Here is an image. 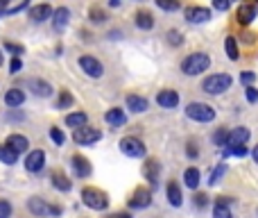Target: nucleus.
<instances>
[{
	"label": "nucleus",
	"instance_id": "34",
	"mask_svg": "<svg viewBox=\"0 0 258 218\" xmlns=\"http://www.w3.org/2000/svg\"><path fill=\"white\" fill-rule=\"evenodd\" d=\"M229 154H233V157H244V154H247V148H244V145H226L224 157H229Z\"/></svg>",
	"mask_w": 258,
	"mask_h": 218
},
{
	"label": "nucleus",
	"instance_id": "46",
	"mask_svg": "<svg viewBox=\"0 0 258 218\" xmlns=\"http://www.w3.org/2000/svg\"><path fill=\"white\" fill-rule=\"evenodd\" d=\"M213 7H215L217 12H226V9L231 7V0H213Z\"/></svg>",
	"mask_w": 258,
	"mask_h": 218
},
{
	"label": "nucleus",
	"instance_id": "52",
	"mask_svg": "<svg viewBox=\"0 0 258 218\" xmlns=\"http://www.w3.org/2000/svg\"><path fill=\"white\" fill-rule=\"evenodd\" d=\"M3 62H5V57H3V50H0V66H3Z\"/></svg>",
	"mask_w": 258,
	"mask_h": 218
},
{
	"label": "nucleus",
	"instance_id": "33",
	"mask_svg": "<svg viewBox=\"0 0 258 218\" xmlns=\"http://www.w3.org/2000/svg\"><path fill=\"white\" fill-rule=\"evenodd\" d=\"M156 3L158 9H163V12H177V9L181 7L179 0H154Z\"/></svg>",
	"mask_w": 258,
	"mask_h": 218
},
{
	"label": "nucleus",
	"instance_id": "14",
	"mask_svg": "<svg viewBox=\"0 0 258 218\" xmlns=\"http://www.w3.org/2000/svg\"><path fill=\"white\" fill-rule=\"evenodd\" d=\"M184 16H186L188 23H206L208 18H211V9H206V7H186Z\"/></svg>",
	"mask_w": 258,
	"mask_h": 218
},
{
	"label": "nucleus",
	"instance_id": "3",
	"mask_svg": "<svg viewBox=\"0 0 258 218\" xmlns=\"http://www.w3.org/2000/svg\"><path fill=\"white\" fill-rule=\"evenodd\" d=\"M81 202H84L86 207L95 209V211H102V209L109 207V195L104 193V191L95 189V186H84V189H81Z\"/></svg>",
	"mask_w": 258,
	"mask_h": 218
},
{
	"label": "nucleus",
	"instance_id": "32",
	"mask_svg": "<svg viewBox=\"0 0 258 218\" xmlns=\"http://www.w3.org/2000/svg\"><path fill=\"white\" fill-rule=\"evenodd\" d=\"M224 173H226V164L222 161V164H217L215 166V171L211 173V177H208V184L211 186H215V184H220V180L224 177Z\"/></svg>",
	"mask_w": 258,
	"mask_h": 218
},
{
	"label": "nucleus",
	"instance_id": "6",
	"mask_svg": "<svg viewBox=\"0 0 258 218\" xmlns=\"http://www.w3.org/2000/svg\"><path fill=\"white\" fill-rule=\"evenodd\" d=\"M27 209H30L34 216H59V213H61V209L48 204L43 198H30L27 200Z\"/></svg>",
	"mask_w": 258,
	"mask_h": 218
},
{
	"label": "nucleus",
	"instance_id": "37",
	"mask_svg": "<svg viewBox=\"0 0 258 218\" xmlns=\"http://www.w3.org/2000/svg\"><path fill=\"white\" fill-rule=\"evenodd\" d=\"M167 43L170 45H181L184 43V34H181L179 30H170L167 32Z\"/></svg>",
	"mask_w": 258,
	"mask_h": 218
},
{
	"label": "nucleus",
	"instance_id": "44",
	"mask_svg": "<svg viewBox=\"0 0 258 218\" xmlns=\"http://www.w3.org/2000/svg\"><path fill=\"white\" fill-rule=\"evenodd\" d=\"M23 68V62H21V57H12V62H9V73H18Z\"/></svg>",
	"mask_w": 258,
	"mask_h": 218
},
{
	"label": "nucleus",
	"instance_id": "38",
	"mask_svg": "<svg viewBox=\"0 0 258 218\" xmlns=\"http://www.w3.org/2000/svg\"><path fill=\"white\" fill-rule=\"evenodd\" d=\"M89 18L93 23H102V21H107V14H104V9H100V7H93L89 12Z\"/></svg>",
	"mask_w": 258,
	"mask_h": 218
},
{
	"label": "nucleus",
	"instance_id": "15",
	"mask_svg": "<svg viewBox=\"0 0 258 218\" xmlns=\"http://www.w3.org/2000/svg\"><path fill=\"white\" fill-rule=\"evenodd\" d=\"M143 175L149 184H158V175H161V164L156 159H147L143 164Z\"/></svg>",
	"mask_w": 258,
	"mask_h": 218
},
{
	"label": "nucleus",
	"instance_id": "25",
	"mask_svg": "<svg viewBox=\"0 0 258 218\" xmlns=\"http://www.w3.org/2000/svg\"><path fill=\"white\" fill-rule=\"evenodd\" d=\"M7 145H9L12 150H16L18 154H21V152H25V150H27L30 141H27L23 134H9V136H7Z\"/></svg>",
	"mask_w": 258,
	"mask_h": 218
},
{
	"label": "nucleus",
	"instance_id": "53",
	"mask_svg": "<svg viewBox=\"0 0 258 218\" xmlns=\"http://www.w3.org/2000/svg\"><path fill=\"white\" fill-rule=\"evenodd\" d=\"M256 3H258V0H256Z\"/></svg>",
	"mask_w": 258,
	"mask_h": 218
},
{
	"label": "nucleus",
	"instance_id": "41",
	"mask_svg": "<svg viewBox=\"0 0 258 218\" xmlns=\"http://www.w3.org/2000/svg\"><path fill=\"white\" fill-rule=\"evenodd\" d=\"M5 48H7L9 52L14 54V57H21V54L25 52V48H23V45H18V43H12V41H7V43H5Z\"/></svg>",
	"mask_w": 258,
	"mask_h": 218
},
{
	"label": "nucleus",
	"instance_id": "4",
	"mask_svg": "<svg viewBox=\"0 0 258 218\" xmlns=\"http://www.w3.org/2000/svg\"><path fill=\"white\" fill-rule=\"evenodd\" d=\"M186 116L195 123H211L215 118V109L206 102H190L186 107Z\"/></svg>",
	"mask_w": 258,
	"mask_h": 218
},
{
	"label": "nucleus",
	"instance_id": "5",
	"mask_svg": "<svg viewBox=\"0 0 258 218\" xmlns=\"http://www.w3.org/2000/svg\"><path fill=\"white\" fill-rule=\"evenodd\" d=\"M118 145H120V152L127 154V157H131V159L145 157V143L140 139H136V136H125Z\"/></svg>",
	"mask_w": 258,
	"mask_h": 218
},
{
	"label": "nucleus",
	"instance_id": "39",
	"mask_svg": "<svg viewBox=\"0 0 258 218\" xmlns=\"http://www.w3.org/2000/svg\"><path fill=\"white\" fill-rule=\"evenodd\" d=\"M50 139L54 141V145H63L66 136H63V132L59 130V127H50Z\"/></svg>",
	"mask_w": 258,
	"mask_h": 218
},
{
	"label": "nucleus",
	"instance_id": "17",
	"mask_svg": "<svg viewBox=\"0 0 258 218\" xmlns=\"http://www.w3.org/2000/svg\"><path fill=\"white\" fill-rule=\"evenodd\" d=\"M249 136H251V132H249V127H233L229 134V145H244L249 141Z\"/></svg>",
	"mask_w": 258,
	"mask_h": 218
},
{
	"label": "nucleus",
	"instance_id": "1",
	"mask_svg": "<svg viewBox=\"0 0 258 218\" xmlns=\"http://www.w3.org/2000/svg\"><path fill=\"white\" fill-rule=\"evenodd\" d=\"M208 66H211V57H208L206 52H193L181 62V73L193 77V75H199V73L208 71Z\"/></svg>",
	"mask_w": 258,
	"mask_h": 218
},
{
	"label": "nucleus",
	"instance_id": "36",
	"mask_svg": "<svg viewBox=\"0 0 258 218\" xmlns=\"http://www.w3.org/2000/svg\"><path fill=\"white\" fill-rule=\"evenodd\" d=\"M213 218H233V216H231V209L226 207V204H215V209H213Z\"/></svg>",
	"mask_w": 258,
	"mask_h": 218
},
{
	"label": "nucleus",
	"instance_id": "50",
	"mask_svg": "<svg viewBox=\"0 0 258 218\" xmlns=\"http://www.w3.org/2000/svg\"><path fill=\"white\" fill-rule=\"evenodd\" d=\"M7 3H9V0H0V14H3L5 9H7Z\"/></svg>",
	"mask_w": 258,
	"mask_h": 218
},
{
	"label": "nucleus",
	"instance_id": "23",
	"mask_svg": "<svg viewBox=\"0 0 258 218\" xmlns=\"http://www.w3.org/2000/svg\"><path fill=\"white\" fill-rule=\"evenodd\" d=\"M23 102H25V93H23L21 89H9L7 93H5V104H7V107L16 109V107H21Z\"/></svg>",
	"mask_w": 258,
	"mask_h": 218
},
{
	"label": "nucleus",
	"instance_id": "11",
	"mask_svg": "<svg viewBox=\"0 0 258 218\" xmlns=\"http://www.w3.org/2000/svg\"><path fill=\"white\" fill-rule=\"evenodd\" d=\"M43 166H45V152L43 150H32V152L25 157V168L30 173H41Z\"/></svg>",
	"mask_w": 258,
	"mask_h": 218
},
{
	"label": "nucleus",
	"instance_id": "28",
	"mask_svg": "<svg viewBox=\"0 0 258 218\" xmlns=\"http://www.w3.org/2000/svg\"><path fill=\"white\" fill-rule=\"evenodd\" d=\"M0 161L7 164V166H14V164L18 161V152L9 148L7 143H3V145H0Z\"/></svg>",
	"mask_w": 258,
	"mask_h": 218
},
{
	"label": "nucleus",
	"instance_id": "20",
	"mask_svg": "<svg viewBox=\"0 0 258 218\" xmlns=\"http://www.w3.org/2000/svg\"><path fill=\"white\" fill-rule=\"evenodd\" d=\"M104 121H107L109 125H113V127H122L127 123V116H125V112H122L120 107H113V109H109V112L104 114Z\"/></svg>",
	"mask_w": 258,
	"mask_h": 218
},
{
	"label": "nucleus",
	"instance_id": "12",
	"mask_svg": "<svg viewBox=\"0 0 258 218\" xmlns=\"http://www.w3.org/2000/svg\"><path fill=\"white\" fill-rule=\"evenodd\" d=\"M256 16H258V9H256V5H251V3L240 5L238 12H235V21H238L240 25H249V23H253Z\"/></svg>",
	"mask_w": 258,
	"mask_h": 218
},
{
	"label": "nucleus",
	"instance_id": "35",
	"mask_svg": "<svg viewBox=\"0 0 258 218\" xmlns=\"http://www.w3.org/2000/svg\"><path fill=\"white\" fill-rule=\"evenodd\" d=\"M72 104V93L70 91H61V95H59V102H57V109H66Z\"/></svg>",
	"mask_w": 258,
	"mask_h": 218
},
{
	"label": "nucleus",
	"instance_id": "31",
	"mask_svg": "<svg viewBox=\"0 0 258 218\" xmlns=\"http://www.w3.org/2000/svg\"><path fill=\"white\" fill-rule=\"evenodd\" d=\"M229 134H231V130H226V127H217L215 134H213V143L215 145H229Z\"/></svg>",
	"mask_w": 258,
	"mask_h": 218
},
{
	"label": "nucleus",
	"instance_id": "13",
	"mask_svg": "<svg viewBox=\"0 0 258 218\" xmlns=\"http://www.w3.org/2000/svg\"><path fill=\"white\" fill-rule=\"evenodd\" d=\"M156 102L165 109H175L177 104H179V93H177L175 89H163L156 93Z\"/></svg>",
	"mask_w": 258,
	"mask_h": 218
},
{
	"label": "nucleus",
	"instance_id": "48",
	"mask_svg": "<svg viewBox=\"0 0 258 218\" xmlns=\"http://www.w3.org/2000/svg\"><path fill=\"white\" fill-rule=\"evenodd\" d=\"M109 218H131V216H129V213H111Z\"/></svg>",
	"mask_w": 258,
	"mask_h": 218
},
{
	"label": "nucleus",
	"instance_id": "9",
	"mask_svg": "<svg viewBox=\"0 0 258 218\" xmlns=\"http://www.w3.org/2000/svg\"><path fill=\"white\" fill-rule=\"evenodd\" d=\"M149 204H152V191L145 189V186H138L129 198V207L131 209H147Z\"/></svg>",
	"mask_w": 258,
	"mask_h": 218
},
{
	"label": "nucleus",
	"instance_id": "26",
	"mask_svg": "<svg viewBox=\"0 0 258 218\" xmlns=\"http://www.w3.org/2000/svg\"><path fill=\"white\" fill-rule=\"evenodd\" d=\"M86 123H89V116H86V112H72L66 116V125L68 127H75V130H79V127H86Z\"/></svg>",
	"mask_w": 258,
	"mask_h": 218
},
{
	"label": "nucleus",
	"instance_id": "21",
	"mask_svg": "<svg viewBox=\"0 0 258 218\" xmlns=\"http://www.w3.org/2000/svg\"><path fill=\"white\" fill-rule=\"evenodd\" d=\"M30 89L36 98H48V95L52 93V86L45 80H30Z\"/></svg>",
	"mask_w": 258,
	"mask_h": 218
},
{
	"label": "nucleus",
	"instance_id": "42",
	"mask_svg": "<svg viewBox=\"0 0 258 218\" xmlns=\"http://www.w3.org/2000/svg\"><path fill=\"white\" fill-rule=\"evenodd\" d=\"M12 216V204L7 200H0V218H9Z\"/></svg>",
	"mask_w": 258,
	"mask_h": 218
},
{
	"label": "nucleus",
	"instance_id": "8",
	"mask_svg": "<svg viewBox=\"0 0 258 218\" xmlns=\"http://www.w3.org/2000/svg\"><path fill=\"white\" fill-rule=\"evenodd\" d=\"M79 68H81V71H84L89 77H93V80L102 77V73H104L102 64H100L95 57H91V54H81V57H79Z\"/></svg>",
	"mask_w": 258,
	"mask_h": 218
},
{
	"label": "nucleus",
	"instance_id": "18",
	"mask_svg": "<svg viewBox=\"0 0 258 218\" xmlns=\"http://www.w3.org/2000/svg\"><path fill=\"white\" fill-rule=\"evenodd\" d=\"M127 109H129V112H134V114L147 112V98L136 95V93H129V95H127Z\"/></svg>",
	"mask_w": 258,
	"mask_h": 218
},
{
	"label": "nucleus",
	"instance_id": "24",
	"mask_svg": "<svg viewBox=\"0 0 258 218\" xmlns=\"http://www.w3.org/2000/svg\"><path fill=\"white\" fill-rule=\"evenodd\" d=\"M167 202L172 204V207H181V202H184V195H181V189H179V184L177 182H170L167 184Z\"/></svg>",
	"mask_w": 258,
	"mask_h": 218
},
{
	"label": "nucleus",
	"instance_id": "47",
	"mask_svg": "<svg viewBox=\"0 0 258 218\" xmlns=\"http://www.w3.org/2000/svg\"><path fill=\"white\" fill-rule=\"evenodd\" d=\"M195 204H197L199 209L206 207V204H208V195L206 193H197V195H195Z\"/></svg>",
	"mask_w": 258,
	"mask_h": 218
},
{
	"label": "nucleus",
	"instance_id": "40",
	"mask_svg": "<svg viewBox=\"0 0 258 218\" xmlns=\"http://www.w3.org/2000/svg\"><path fill=\"white\" fill-rule=\"evenodd\" d=\"M240 82H242L244 86H251L253 82H256V73L253 71H242L240 73Z\"/></svg>",
	"mask_w": 258,
	"mask_h": 218
},
{
	"label": "nucleus",
	"instance_id": "43",
	"mask_svg": "<svg viewBox=\"0 0 258 218\" xmlns=\"http://www.w3.org/2000/svg\"><path fill=\"white\" fill-rule=\"evenodd\" d=\"M186 154H188L190 159H197L199 157V150H197V143H193V141H188V145H186Z\"/></svg>",
	"mask_w": 258,
	"mask_h": 218
},
{
	"label": "nucleus",
	"instance_id": "30",
	"mask_svg": "<svg viewBox=\"0 0 258 218\" xmlns=\"http://www.w3.org/2000/svg\"><path fill=\"white\" fill-rule=\"evenodd\" d=\"M224 50H226V57H229L231 62H235V59L240 57V50H238V41H235V36H226V39H224Z\"/></svg>",
	"mask_w": 258,
	"mask_h": 218
},
{
	"label": "nucleus",
	"instance_id": "51",
	"mask_svg": "<svg viewBox=\"0 0 258 218\" xmlns=\"http://www.w3.org/2000/svg\"><path fill=\"white\" fill-rule=\"evenodd\" d=\"M109 5H111V7H118V5H120V0H111Z\"/></svg>",
	"mask_w": 258,
	"mask_h": 218
},
{
	"label": "nucleus",
	"instance_id": "16",
	"mask_svg": "<svg viewBox=\"0 0 258 218\" xmlns=\"http://www.w3.org/2000/svg\"><path fill=\"white\" fill-rule=\"evenodd\" d=\"M54 9H50V5H34V7L30 9V18L34 23H45L48 18H52Z\"/></svg>",
	"mask_w": 258,
	"mask_h": 218
},
{
	"label": "nucleus",
	"instance_id": "10",
	"mask_svg": "<svg viewBox=\"0 0 258 218\" xmlns=\"http://www.w3.org/2000/svg\"><path fill=\"white\" fill-rule=\"evenodd\" d=\"M70 166H72V171H75V175L77 177H89L91 173H93V166H91V161L86 157H81V154H72L70 157Z\"/></svg>",
	"mask_w": 258,
	"mask_h": 218
},
{
	"label": "nucleus",
	"instance_id": "27",
	"mask_svg": "<svg viewBox=\"0 0 258 218\" xmlns=\"http://www.w3.org/2000/svg\"><path fill=\"white\" fill-rule=\"evenodd\" d=\"M199 180H202V175H199V171L195 166H190V168H186V173H184V184L188 186V189H197L199 186Z\"/></svg>",
	"mask_w": 258,
	"mask_h": 218
},
{
	"label": "nucleus",
	"instance_id": "45",
	"mask_svg": "<svg viewBox=\"0 0 258 218\" xmlns=\"http://www.w3.org/2000/svg\"><path fill=\"white\" fill-rule=\"evenodd\" d=\"M244 95H247L249 102H258V89H253V86H247V89H244Z\"/></svg>",
	"mask_w": 258,
	"mask_h": 218
},
{
	"label": "nucleus",
	"instance_id": "7",
	"mask_svg": "<svg viewBox=\"0 0 258 218\" xmlns=\"http://www.w3.org/2000/svg\"><path fill=\"white\" fill-rule=\"evenodd\" d=\"M100 139H102V132H100L98 127H91V125L79 127V130L72 132V141L79 143V145H91V143H95V141H100Z\"/></svg>",
	"mask_w": 258,
	"mask_h": 218
},
{
	"label": "nucleus",
	"instance_id": "19",
	"mask_svg": "<svg viewBox=\"0 0 258 218\" xmlns=\"http://www.w3.org/2000/svg\"><path fill=\"white\" fill-rule=\"evenodd\" d=\"M68 21H70V9H68V7L54 9V14H52V25H54V30L61 32L63 27H68Z\"/></svg>",
	"mask_w": 258,
	"mask_h": 218
},
{
	"label": "nucleus",
	"instance_id": "2",
	"mask_svg": "<svg viewBox=\"0 0 258 218\" xmlns=\"http://www.w3.org/2000/svg\"><path fill=\"white\" fill-rule=\"evenodd\" d=\"M231 84H233V77L231 75H226V73H213V75H208L202 82V89L211 95H220L224 91H229Z\"/></svg>",
	"mask_w": 258,
	"mask_h": 218
},
{
	"label": "nucleus",
	"instance_id": "49",
	"mask_svg": "<svg viewBox=\"0 0 258 218\" xmlns=\"http://www.w3.org/2000/svg\"><path fill=\"white\" fill-rule=\"evenodd\" d=\"M251 157H253V161L258 164V145H253V150H251Z\"/></svg>",
	"mask_w": 258,
	"mask_h": 218
},
{
	"label": "nucleus",
	"instance_id": "29",
	"mask_svg": "<svg viewBox=\"0 0 258 218\" xmlns=\"http://www.w3.org/2000/svg\"><path fill=\"white\" fill-rule=\"evenodd\" d=\"M50 180H52V186L57 191H70V182H68V177L63 175L61 171H54L52 175H50Z\"/></svg>",
	"mask_w": 258,
	"mask_h": 218
},
{
	"label": "nucleus",
	"instance_id": "22",
	"mask_svg": "<svg viewBox=\"0 0 258 218\" xmlns=\"http://www.w3.org/2000/svg\"><path fill=\"white\" fill-rule=\"evenodd\" d=\"M136 27H138V30H145V32H147V30H152V27H154V18H152V14H149L147 12V9H140V12H136Z\"/></svg>",
	"mask_w": 258,
	"mask_h": 218
}]
</instances>
